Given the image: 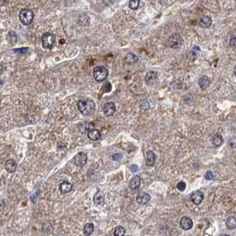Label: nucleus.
Masks as SVG:
<instances>
[{
    "label": "nucleus",
    "mask_w": 236,
    "mask_h": 236,
    "mask_svg": "<svg viewBox=\"0 0 236 236\" xmlns=\"http://www.w3.org/2000/svg\"><path fill=\"white\" fill-rule=\"evenodd\" d=\"M77 108L82 115L91 116L95 111V103L90 99H81L77 103Z\"/></svg>",
    "instance_id": "1"
},
{
    "label": "nucleus",
    "mask_w": 236,
    "mask_h": 236,
    "mask_svg": "<svg viewBox=\"0 0 236 236\" xmlns=\"http://www.w3.org/2000/svg\"><path fill=\"white\" fill-rule=\"evenodd\" d=\"M34 19V12L30 9H21L19 12V20L25 26H29L32 23Z\"/></svg>",
    "instance_id": "2"
},
{
    "label": "nucleus",
    "mask_w": 236,
    "mask_h": 236,
    "mask_svg": "<svg viewBox=\"0 0 236 236\" xmlns=\"http://www.w3.org/2000/svg\"><path fill=\"white\" fill-rule=\"evenodd\" d=\"M107 76H108V70L105 67L99 66L93 69V77L96 82L98 83L103 82L107 79Z\"/></svg>",
    "instance_id": "3"
},
{
    "label": "nucleus",
    "mask_w": 236,
    "mask_h": 236,
    "mask_svg": "<svg viewBox=\"0 0 236 236\" xmlns=\"http://www.w3.org/2000/svg\"><path fill=\"white\" fill-rule=\"evenodd\" d=\"M183 44V38L179 33H174L168 38L167 46L171 49H177Z\"/></svg>",
    "instance_id": "4"
},
{
    "label": "nucleus",
    "mask_w": 236,
    "mask_h": 236,
    "mask_svg": "<svg viewBox=\"0 0 236 236\" xmlns=\"http://www.w3.org/2000/svg\"><path fill=\"white\" fill-rule=\"evenodd\" d=\"M55 43V36L52 33H44L42 36V46L44 49H52Z\"/></svg>",
    "instance_id": "5"
},
{
    "label": "nucleus",
    "mask_w": 236,
    "mask_h": 236,
    "mask_svg": "<svg viewBox=\"0 0 236 236\" xmlns=\"http://www.w3.org/2000/svg\"><path fill=\"white\" fill-rule=\"evenodd\" d=\"M87 155L83 153V152H79L78 154L75 155L74 158H73V162L76 166L78 167H83L86 164L87 162Z\"/></svg>",
    "instance_id": "6"
},
{
    "label": "nucleus",
    "mask_w": 236,
    "mask_h": 236,
    "mask_svg": "<svg viewBox=\"0 0 236 236\" xmlns=\"http://www.w3.org/2000/svg\"><path fill=\"white\" fill-rule=\"evenodd\" d=\"M145 81L149 85L155 84L158 81V73L156 71H149L145 76Z\"/></svg>",
    "instance_id": "7"
},
{
    "label": "nucleus",
    "mask_w": 236,
    "mask_h": 236,
    "mask_svg": "<svg viewBox=\"0 0 236 236\" xmlns=\"http://www.w3.org/2000/svg\"><path fill=\"white\" fill-rule=\"evenodd\" d=\"M150 199H151V196L149 193L146 192H139L137 195L136 200L138 203H139L140 205H145L148 203Z\"/></svg>",
    "instance_id": "8"
},
{
    "label": "nucleus",
    "mask_w": 236,
    "mask_h": 236,
    "mask_svg": "<svg viewBox=\"0 0 236 236\" xmlns=\"http://www.w3.org/2000/svg\"><path fill=\"white\" fill-rule=\"evenodd\" d=\"M203 198H204V195L203 193L201 192V191H194L191 193L190 195V199L192 201L193 203H194L195 205H199L202 203V202L203 201Z\"/></svg>",
    "instance_id": "9"
},
{
    "label": "nucleus",
    "mask_w": 236,
    "mask_h": 236,
    "mask_svg": "<svg viewBox=\"0 0 236 236\" xmlns=\"http://www.w3.org/2000/svg\"><path fill=\"white\" fill-rule=\"evenodd\" d=\"M116 112V105L114 102H107L103 107V113L106 116H112Z\"/></svg>",
    "instance_id": "10"
},
{
    "label": "nucleus",
    "mask_w": 236,
    "mask_h": 236,
    "mask_svg": "<svg viewBox=\"0 0 236 236\" xmlns=\"http://www.w3.org/2000/svg\"><path fill=\"white\" fill-rule=\"evenodd\" d=\"M180 227L182 228V229L184 230H190L193 227V223L192 219L190 218V217H181V219H180Z\"/></svg>",
    "instance_id": "11"
},
{
    "label": "nucleus",
    "mask_w": 236,
    "mask_h": 236,
    "mask_svg": "<svg viewBox=\"0 0 236 236\" xmlns=\"http://www.w3.org/2000/svg\"><path fill=\"white\" fill-rule=\"evenodd\" d=\"M5 168H6V171L9 173H13L15 172L16 169H17V162L12 160V159H9L6 161L5 163Z\"/></svg>",
    "instance_id": "12"
},
{
    "label": "nucleus",
    "mask_w": 236,
    "mask_h": 236,
    "mask_svg": "<svg viewBox=\"0 0 236 236\" xmlns=\"http://www.w3.org/2000/svg\"><path fill=\"white\" fill-rule=\"evenodd\" d=\"M155 159H156V156H155V154L151 151V150H148L146 154V163L148 166H153L155 164Z\"/></svg>",
    "instance_id": "13"
},
{
    "label": "nucleus",
    "mask_w": 236,
    "mask_h": 236,
    "mask_svg": "<svg viewBox=\"0 0 236 236\" xmlns=\"http://www.w3.org/2000/svg\"><path fill=\"white\" fill-rule=\"evenodd\" d=\"M59 188H60V192L62 194H66V193H68L72 190L73 185L71 183H69L68 181H64L60 185Z\"/></svg>",
    "instance_id": "14"
},
{
    "label": "nucleus",
    "mask_w": 236,
    "mask_h": 236,
    "mask_svg": "<svg viewBox=\"0 0 236 236\" xmlns=\"http://www.w3.org/2000/svg\"><path fill=\"white\" fill-rule=\"evenodd\" d=\"M87 136H88V138L91 140L97 141V140H99V138H100L101 134H100V131L99 130H97V129H91V130L88 131Z\"/></svg>",
    "instance_id": "15"
},
{
    "label": "nucleus",
    "mask_w": 236,
    "mask_h": 236,
    "mask_svg": "<svg viewBox=\"0 0 236 236\" xmlns=\"http://www.w3.org/2000/svg\"><path fill=\"white\" fill-rule=\"evenodd\" d=\"M198 84L200 88H202V90H205V89H207L208 87L210 86V84H211V79H210L209 76H207V75H202V76L199 79Z\"/></svg>",
    "instance_id": "16"
},
{
    "label": "nucleus",
    "mask_w": 236,
    "mask_h": 236,
    "mask_svg": "<svg viewBox=\"0 0 236 236\" xmlns=\"http://www.w3.org/2000/svg\"><path fill=\"white\" fill-rule=\"evenodd\" d=\"M211 24H212V19L210 16H204V17L201 19L200 21H199V25L202 28H204V29L210 28Z\"/></svg>",
    "instance_id": "17"
},
{
    "label": "nucleus",
    "mask_w": 236,
    "mask_h": 236,
    "mask_svg": "<svg viewBox=\"0 0 236 236\" xmlns=\"http://www.w3.org/2000/svg\"><path fill=\"white\" fill-rule=\"evenodd\" d=\"M140 182H141V179L139 176H135L133 177L130 181V184H129V186H130V189H137L139 185H140Z\"/></svg>",
    "instance_id": "18"
},
{
    "label": "nucleus",
    "mask_w": 236,
    "mask_h": 236,
    "mask_svg": "<svg viewBox=\"0 0 236 236\" xmlns=\"http://www.w3.org/2000/svg\"><path fill=\"white\" fill-rule=\"evenodd\" d=\"M138 61V58L134 53H128L124 57V62L127 63V64H134Z\"/></svg>",
    "instance_id": "19"
},
{
    "label": "nucleus",
    "mask_w": 236,
    "mask_h": 236,
    "mask_svg": "<svg viewBox=\"0 0 236 236\" xmlns=\"http://www.w3.org/2000/svg\"><path fill=\"white\" fill-rule=\"evenodd\" d=\"M104 199H105L104 198V194H103L101 192L98 191V192L94 194L93 202H94V203H95V204L100 205L104 202Z\"/></svg>",
    "instance_id": "20"
},
{
    "label": "nucleus",
    "mask_w": 236,
    "mask_h": 236,
    "mask_svg": "<svg viewBox=\"0 0 236 236\" xmlns=\"http://www.w3.org/2000/svg\"><path fill=\"white\" fill-rule=\"evenodd\" d=\"M225 225L228 229H234L236 227V218L234 216H230L225 221Z\"/></svg>",
    "instance_id": "21"
},
{
    "label": "nucleus",
    "mask_w": 236,
    "mask_h": 236,
    "mask_svg": "<svg viewBox=\"0 0 236 236\" xmlns=\"http://www.w3.org/2000/svg\"><path fill=\"white\" fill-rule=\"evenodd\" d=\"M212 144L215 147H220L223 144V137L221 136L220 134H215L213 138H212Z\"/></svg>",
    "instance_id": "22"
},
{
    "label": "nucleus",
    "mask_w": 236,
    "mask_h": 236,
    "mask_svg": "<svg viewBox=\"0 0 236 236\" xmlns=\"http://www.w3.org/2000/svg\"><path fill=\"white\" fill-rule=\"evenodd\" d=\"M6 40L9 42L10 44H14V43L17 42V35H16V33L13 32V31L8 32V34L6 36Z\"/></svg>",
    "instance_id": "23"
},
{
    "label": "nucleus",
    "mask_w": 236,
    "mask_h": 236,
    "mask_svg": "<svg viewBox=\"0 0 236 236\" xmlns=\"http://www.w3.org/2000/svg\"><path fill=\"white\" fill-rule=\"evenodd\" d=\"M93 232H94V225H93V224L88 223L84 226V235L90 236Z\"/></svg>",
    "instance_id": "24"
},
{
    "label": "nucleus",
    "mask_w": 236,
    "mask_h": 236,
    "mask_svg": "<svg viewBox=\"0 0 236 236\" xmlns=\"http://www.w3.org/2000/svg\"><path fill=\"white\" fill-rule=\"evenodd\" d=\"M124 234H125V228L124 226L118 225L115 229L114 236H124Z\"/></svg>",
    "instance_id": "25"
},
{
    "label": "nucleus",
    "mask_w": 236,
    "mask_h": 236,
    "mask_svg": "<svg viewBox=\"0 0 236 236\" xmlns=\"http://www.w3.org/2000/svg\"><path fill=\"white\" fill-rule=\"evenodd\" d=\"M139 6V1L138 0H131L129 1V7L131 10H137Z\"/></svg>",
    "instance_id": "26"
},
{
    "label": "nucleus",
    "mask_w": 236,
    "mask_h": 236,
    "mask_svg": "<svg viewBox=\"0 0 236 236\" xmlns=\"http://www.w3.org/2000/svg\"><path fill=\"white\" fill-rule=\"evenodd\" d=\"M186 185L184 181H180V182L178 183V185H177V188L179 190L180 192H183V191L186 189Z\"/></svg>",
    "instance_id": "27"
},
{
    "label": "nucleus",
    "mask_w": 236,
    "mask_h": 236,
    "mask_svg": "<svg viewBox=\"0 0 236 236\" xmlns=\"http://www.w3.org/2000/svg\"><path fill=\"white\" fill-rule=\"evenodd\" d=\"M205 179L209 180L214 179V175H213V173H212V171H211V170L207 171L206 174H205Z\"/></svg>",
    "instance_id": "28"
},
{
    "label": "nucleus",
    "mask_w": 236,
    "mask_h": 236,
    "mask_svg": "<svg viewBox=\"0 0 236 236\" xmlns=\"http://www.w3.org/2000/svg\"><path fill=\"white\" fill-rule=\"evenodd\" d=\"M235 35H232L231 37H230V46L232 47H234L235 46Z\"/></svg>",
    "instance_id": "29"
},
{
    "label": "nucleus",
    "mask_w": 236,
    "mask_h": 236,
    "mask_svg": "<svg viewBox=\"0 0 236 236\" xmlns=\"http://www.w3.org/2000/svg\"><path fill=\"white\" fill-rule=\"evenodd\" d=\"M122 157H123V155H121V154H114V155H112V159H113L114 161H118V160H120Z\"/></svg>",
    "instance_id": "30"
},
{
    "label": "nucleus",
    "mask_w": 236,
    "mask_h": 236,
    "mask_svg": "<svg viewBox=\"0 0 236 236\" xmlns=\"http://www.w3.org/2000/svg\"><path fill=\"white\" fill-rule=\"evenodd\" d=\"M28 51V48H19L17 50H14L15 52H20V53H24Z\"/></svg>",
    "instance_id": "31"
},
{
    "label": "nucleus",
    "mask_w": 236,
    "mask_h": 236,
    "mask_svg": "<svg viewBox=\"0 0 236 236\" xmlns=\"http://www.w3.org/2000/svg\"><path fill=\"white\" fill-rule=\"evenodd\" d=\"M104 87H107V89L106 90V93H109L110 91H111V84L110 83H106V84H105V86Z\"/></svg>",
    "instance_id": "32"
},
{
    "label": "nucleus",
    "mask_w": 236,
    "mask_h": 236,
    "mask_svg": "<svg viewBox=\"0 0 236 236\" xmlns=\"http://www.w3.org/2000/svg\"><path fill=\"white\" fill-rule=\"evenodd\" d=\"M130 170H131L132 172H136L137 170H138V166L135 165V164H132V165H130Z\"/></svg>",
    "instance_id": "33"
},
{
    "label": "nucleus",
    "mask_w": 236,
    "mask_h": 236,
    "mask_svg": "<svg viewBox=\"0 0 236 236\" xmlns=\"http://www.w3.org/2000/svg\"><path fill=\"white\" fill-rule=\"evenodd\" d=\"M5 206H6V203H5V202H4L3 200H0V211H2L3 210H4Z\"/></svg>",
    "instance_id": "34"
},
{
    "label": "nucleus",
    "mask_w": 236,
    "mask_h": 236,
    "mask_svg": "<svg viewBox=\"0 0 236 236\" xmlns=\"http://www.w3.org/2000/svg\"><path fill=\"white\" fill-rule=\"evenodd\" d=\"M3 72H4V67H3V65L0 64V75L3 74Z\"/></svg>",
    "instance_id": "35"
},
{
    "label": "nucleus",
    "mask_w": 236,
    "mask_h": 236,
    "mask_svg": "<svg viewBox=\"0 0 236 236\" xmlns=\"http://www.w3.org/2000/svg\"><path fill=\"white\" fill-rule=\"evenodd\" d=\"M220 236H230V235H228V234H222V235H220Z\"/></svg>",
    "instance_id": "36"
},
{
    "label": "nucleus",
    "mask_w": 236,
    "mask_h": 236,
    "mask_svg": "<svg viewBox=\"0 0 236 236\" xmlns=\"http://www.w3.org/2000/svg\"><path fill=\"white\" fill-rule=\"evenodd\" d=\"M124 236H128V235H124Z\"/></svg>",
    "instance_id": "37"
}]
</instances>
